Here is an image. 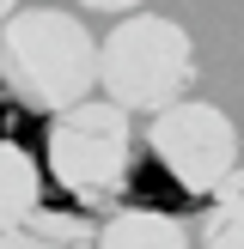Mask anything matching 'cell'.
Returning <instances> with one entry per match:
<instances>
[{"label":"cell","instance_id":"5","mask_svg":"<svg viewBox=\"0 0 244 249\" xmlns=\"http://www.w3.org/2000/svg\"><path fill=\"white\" fill-rule=\"evenodd\" d=\"M98 249H195L189 231L171 213H153V207H128L116 213L104 231H98Z\"/></svg>","mask_w":244,"mask_h":249},{"label":"cell","instance_id":"6","mask_svg":"<svg viewBox=\"0 0 244 249\" xmlns=\"http://www.w3.org/2000/svg\"><path fill=\"white\" fill-rule=\"evenodd\" d=\"M0 249H98V231L61 207H37L12 231H0Z\"/></svg>","mask_w":244,"mask_h":249},{"label":"cell","instance_id":"9","mask_svg":"<svg viewBox=\"0 0 244 249\" xmlns=\"http://www.w3.org/2000/svg\"><path fill=\"white\" fill-rule=\"evenodd\" d=\"M80 6H92V12H134L141 0H80Z\"/></svg>","mask_w":244,"mask_h":249},{"label":"cell","instance_id":"8","mask_svg":"<svg viewBox=\"0 0 244 249\" xmlns=\"http://www.w3.org/2000/svg\"><path fill=\"white\" fill-rule=\"evenodd\" d=\"M195 249H244V170L207 201V219H202Z\"/></svg>","mask_w":244,"mask_h":249},{"label":"cell","instance_id":"1","mask_svg":"<svg viewBox=\"0 0 244 249\" xmlns=\"http://www.w3.org/2000/svg\"><path fill=\"white\" fill-rule=\"evenodd\" d=\"M0 85L24 109H61L85 104L98 85V36L61 6H24L0 24Z\"/></svg>","mask_w":244,"mask_h":249},{"label":"cell","instance_id":"10","mask_svg":"<svg viewBox=\"0 0 244 249\" xmlns=\"http://www.w3.org/2000/svg\"><path fill=\"white\" fill-rule=\"evenodd\" d=\"M12 12H19V0H0V24H6V18H12Z\"/></svg>","mask_w":244,"mask_h":249},{"label":"cell","instance_id":"4","mask_svg":"<svg viewBox=\"0 0 244 249\" xmlns=\"http://www.w3.org/2000/svg\"><path fill=\"white\" fill-rule=\"evenodd\" d=\"M146 146H153L159 170L177 182L195 201H214L232 177H238V128L226 122V109L202 104V97H177L171 109H159L153 128H146Z\"/></svg>","mask_w":244,"mask_h":249},{"label":"cell","instance_id":"3","mask_svg":"<svg viewBox=\"0 0 244 249\" xmlns=\"http://www.w3.org/2000/svg\"><path fill=\"white\" fill-rule=\"evenodd\" d=\"M49 177L73 195L80 207H110L134 182V128L128 109L110 97L61 109L49 122Z\"/></svg>","mask_w":244,"mask_h":249},{"label":"cell","instance_id":"2","mask_svg":"<svg viewBox=\"0 0 244 249\" xmlns=\"http://www.w3.org/2000/svg\"><path fill=\"white\" fill-rule=\"evenodd\" d=\"M98 85H104V97L122 104L128 116L134 109H146V116L171 109L195 85V43H189V31L171 24V18H159V12L122 18L116 31L98 43Z\"/></svg>","mask_w":244,"mask_h":249},{"label":"cell","instance_id":"7","mask_svg":"<svg viewBox=\"0 0 244 249\" xmlns=\"http://www.w3.org/2000/svg\"><path fill=\"white\" fill-rule=\"evenodd\" d=\"M37 201H43V170H37V158L24 152L19 140H0V231H12L19 219H31Z\"/></svg>","mask_w":244,"mask_h":249}]
</instances>
